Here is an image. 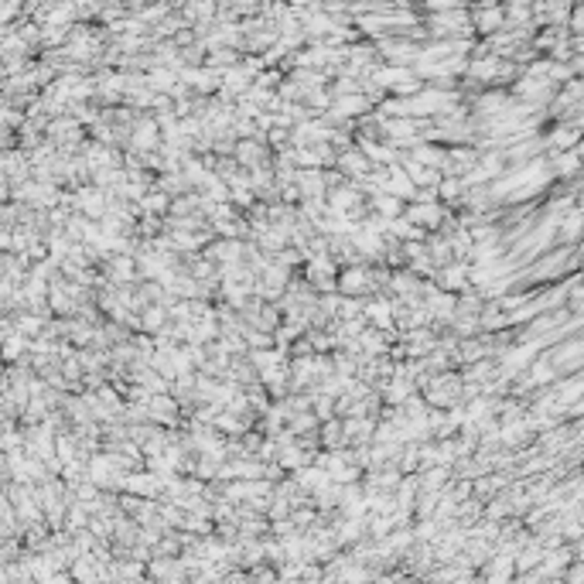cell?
Segmentation results:
<instances>
[{"label": "cell", "instance_id": "cell-1", "mask_svg": "<svg viewBox=\"0 0 584 584\" xmlns=\"http://www.w3.org/2000/svg\"><path fill=\"white\" fill-rule=\"evenodd\" d=\"M369 287V274L366 270H345L342 274V291L345 294H362Z\"/></svg>", "mask_w": 584, "mask_h": 584}, {"label": "cell", "instance_id": "cell-2", "mask_svg": "<svg viewBox=\"0 0 584 584\" xmlns=\"http://www.w3.org/2000/svg\"><path fill=\"white\" fill-rule=\"evenodd\" d=\"M328 479H331V475L318 472V468H304V472H297V482H301L304 489H325Z\"/></svg>", "mask_w": 584, "mask_h": 584}, {"label": "cell", "instance_id": "cell-3", "mask_svg": "<svg viewBox=\"0 0 584 584\" xmlns=\"http://www.w3.org/2000/svg\"><path fill=\"white\" fill-rule=\"evenodd\" d=\"M417 219H420V223H437V219H441V212H437V206H434V202H420L417 208H410V223H417Z\"/></svg>", "mask_w": 584, "mask_h": 584}, {"label": "cell", "instance_id": "cell-4", "mask_svg": "<svg viewBox=\"0 0 584 584\" xmlns=\"http://www.w3.org/2000/svg\"><path fill=\"white\" fill-rule=\"evenodd\" d=\"M376 212H383L386 219L400 216V202H396V195H383V191H379L376 195Z\"/></svg>", "mask_w": 584, "mask_h": 584}, {"label": "cell", "instance_id": "cell-5", "mask_svg": "<svg viewBox=\"0 0 584 584\" xmlns=\"http://www.w3.org/2000/svg\"><path fill=\"white\" fill-rule=\"evenodd\" d=\"M369 318L376 322V325H390V304L386 301H376V304H369Z\"/></svg>", "mask_w": 584, "mask_h": 584}, {"label": "cell", "instance_id": "cell-6", "mask_svg": "<svg viewBox=\"0 0 584 584\" xmlns=\"http://www.w3.org/2000/svg\"><path fill=\"white\" fill-rule=\"evenodd\" d=\"M393 233H396V236H403V240H420V229H417L410 219H407V223H403V219H396Z\"/></svg>", "mask_w": 584, "mask_h": 584}, {"label": "cell", "instance_id": "cell-7", "mask_svg": "<svg viewBox=\"0 0 584 584\" xmlns=\"http://www.w3.org/2000/svg\"><path fill=\"white\" fill-rule=\"evenodd\" d=\"M362 349H366V352H369V356H376V352H383V349H386V342H383V335H376V331H369V335H366V339H362Z\"/></svg>", "mask_w": 584, "mask_h": 584}, {"label": "cell", "instance_id": "cell-8", "mask_svg": "<svg viewBox=\"0 0 584 584\" xmlns=\"http://www.w3.org/2000/svg\"><path fill=\"white\" fill-rule=\"evenodd\" d=\"M464 280H468L464 267H451V270L445 274V287H464Z\"/></svg>", "mask_w": 584, "mask_h": 584}, {"label": "cell", "instance_id": "cell-9", "mask_svg": "<svg viewBox=\"0 0 584 584\" xmlns=\"http://www.w3.org/2000/svg\"><path fill=\"white\" fill-rule=\"evenodd\" d=\"M578 164H581V157H578V154H564V157H557V171H561V174L578 171Z\"/></svg>", "mask_w": 584, "mask_h": 584}, {"label": "cell", "instance_id": "cell-10", "mask_svg": "<svg viewBox=\"0 0 584 584\" xmlns=\"http://www.w3.org/2000/svg\"><path fill=\"white\" fill-rule=\"evenodd\" d=\"M127 489H134V492H151V489H154V479H147V475H140V479H127Z\"/></svg>", "mask_w": 584, "mask_h": 584}, {"label": "cell", "instance_id": "cell-11", "mask_svg": "<svg viewBox=\"0 0 584 584\" xmlns=\"http://www.w3.org/2000/svg\"><path fill=\"white\" fill-rule=\"evenodd\" d=\"M151 410H154L157 417H171V410H174V407H171V400H164V396H157L154 403H151Z\"/></svg>", "mask_w": 584, "mask_h": 584}, {"label": "cell", "instance_id": "cell-12", "mask_svg": "<svg viewBox=\"0 0 584 584\" xmlns=\"http://www.w3.org/2000/svg\"><path fill=\"white\" fill-rule=\"evenodd\" d=\"M366 154L373 157V161H393V151H386V147H376V144H369V147H366Z\"/></svg>", "mask_w": 584, "mask_h": 584}, {"label": "cell", "instance_id": "cell-13", "mask_svg": "<svg viewBox=\"0 0 584 584\" xmlns=\"http://www.w3.org/2000/svg\"><path fill=\"white\" fill-rule=\"evenodd\" d=\"M417 161H420V164H437V161H441V151H428V147H417Z\"/></svg>", "mask_w": 584, "mask_h": 584}, {"label": "cell", "instance_id": "cell-14", "mask_svg": "<svg viewBox=\"0 0 584 584\" xmlns=\"http://www.w3.org/2000/svg\"><path fill=\"white\" fill-rule=\"evenodd\" d=\"M574 140H578L574 134H564V130H561V134H553V137H550V144H557V151H561L564 144H574Z\"/></svg>", "mask_w": 584, "mask_h": 584}, {"label": "cell", "instance_id": "cell-15", "mask_svg": "<svg viewBox=\"0 0 584 584\" xmlns=\"http://www.w3.org/2000/svg\"><path fill=\"white\" fill-rule=\"evenodd\" d=\"M533 379H536V383H543V379H550L547 362H536V369H533Z\"/></svg>", "mask_w": 584, "mask_h": 584}, {"label": "cell", "instance_id": "cell-16", "mask_svg": "<svg viewBox=\"0 0 584 584\" xmlns=\"http://www.w3.org/2000/svg\"><path fill=\"white\" fill-rule=\"evenodd\" d=\"M147 208H154V212H157V208H168V198H161V195H151V198H147Z\"/></svg>", "mask_w": 584, "mask_h": 584}, {"label": "cell", "instance_id": "cell-17", "mask_svg": "<svg viewBox=\"0 0 584 584\" xmlns=\"http://www.w3.org/2000/svg\"><path fill=\"white\" fill-rule=\"evenodd\" d=\"M458 189H462V185H458V181H445V189H441V191H445L447 198H451V195H455V191H458Z\"/></svg>", "mask_w": 584, "mask_h": 584}, {"label": "cell", "instance_id": "cell-18", "mask_svg": "<svg viewBox=\"0 0 584 584\" xmlns=\"http://www.w3.org/2000/svg\"><path fill=\"white\" fill-rule=\"evenodd\" d=\"M147 325H151V328L161 325V311H151V314H147Z\"/></svg>", "mask_w": 584, "mask_h": 584}]
</instances>
